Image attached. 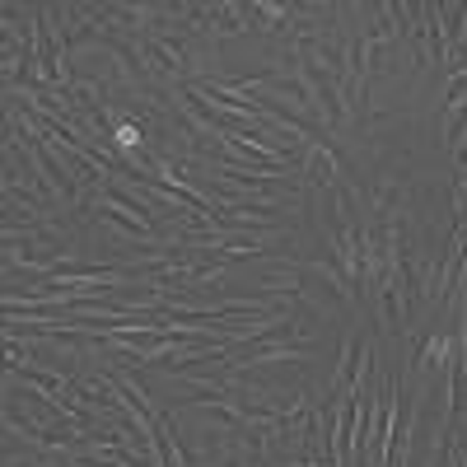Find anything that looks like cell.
<instances>
[{
    "instance_id": "cell-1",
    "label": "cell",
    "mask_w": 467,
    "mask_h": 467,
    "mask_svg": "<svg viewBox=\"0 0 467 467\" xmlns=\"http://www.w3.org/2000/svg\"><path fill=\"white\" fill-rule=\"evenodd\" d=\"M337 178V159H332V150L322 146H309V182H318V188H328V182Z\"/></svg>"
}]
</instances>
